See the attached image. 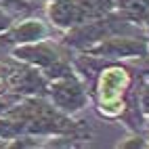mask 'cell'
<instances>
[{
    "mask_svg": "<svg viewBox=\"0 0 149 149\" xmlns=\"http://www.w3.org/2000/svg\"><path fill=\"white\" fill-rule=\"evenodd\" d=\"M126 84V69L122 67H113L107 69L101 78L99 84V93H101V107L105 109V113H118L122 109V88Z\"/></svg>",
    "mask_w": 149,
    "mask_h": 149,
    "instance_id": "6da1fadb",
    "label": "cell"
}]
</instances>
